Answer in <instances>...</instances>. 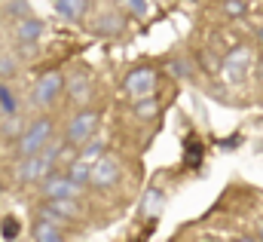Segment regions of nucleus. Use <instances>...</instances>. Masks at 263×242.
Segmentation results:
<instances>
[{"label":"nucleus","mask_w":263,"mask_h":242,"mask_svg":"<svg viewBox=\"0 0 263 242\" xmlns=\"http://www.w3.org/2000/svg\"><path fill=\"white\" fill-rule=\"evenodd\" d=\"M260 83H263V64H260Z\"/></svg>","instance_id":"b1692460"},{"label":"nucleus","mask_w":263,"mask_h":242,"mask_svg":"<svg viewBox=\"0 0 263 242\" xmlns=\"http://www.w3.org/2000/svg\"><path fill=\"white\" fill-rule=\"evenodd\" d=\"M92 135H98V114L95 111H80L65 129V141L70 147H83Z\"/></svg>","instance_id":"f03ea898"},{"label":"nucleus","mask_w":263,"mask_h":242,"mask_svg":"<svg viewBox=\"0 0 263 242\" xmlns=\"http://www.w3.org/2000/svg\"><path fill=\"white\" fill-rule=\"evenodd\" d=\"M67 175H70L73 181H77L80 187H83V184H89V175H92V163H86L83 157H77V160L70 163V169H67Z\"/></svg>","instance_id":"ddd939ff"},{"label":"nucleus","mask_w":263,"mask_h":242,"mask_svg":"<svg viewBox=\"0 0 263 242\" xmlns=\"http://www.w3.org/2000/svg\"><path fill=\"white\" fill-rule=\"evenodd\" d=\"M12 71H15L12 59H0V74H12Z\"/></svg>","instance_id":"4be33fe9"},{"label":"nucleus","mask_w":263,"mask_h":242,"mask_svg":"<svg viewBox=\"0 0 263 242\" xmlns=\"http://www.w3.org/2000/svg\"><path fill=\"white\" fill-rule=\"evenodd\" d=\"M251 61H254V53L248 49V46H239V49H233L227 59H223V80L227 83H233V86H239L245 77H248V71H251Z\"/></svg>","instance_id":"7ed1b4c3"},{"label":"nucleus","mask_w":263,"mask_h":242,"mask_svg":"<svg viewBox=\"0 0 263 242\" xmlns=\"http://www.w3.org/2000/svg\"><path fill=\"white\" fill-rule=\"evenodd\" d=\"M49 175V163L46 157H18V166H15V178L22 184H31V181H43Z\"/></svg>","instance_id":"0eeeda50"},{"label":"nucleus","mask_w":263,"mask_h":242,"mask_svg":"<svg viewBox=\"0 0 263 242\" xmlns=\"http://www.w3.org/2000/svg\"><path fill=\"white\" fill-rule=\"evenodd\" d=\"M101 153H104V138L92 135V138H89V141L83 144V153H80V157H83L86 163H95V160H98Z\"/></svg>","instance_id":"2eb2a0df"},{"label":"nucleus","mask_w":263,"mask_h":242,"mask_svg":"<svg viewBox=\"0 0 263 242\" xmlns=\"http://www.w3.org/2000/svg\"><path fill=\"white\" fill-rule=\"evenodd\" d=\"M15 129H18V123H15V120H9V123H6V135H18Z\"/></svg>","instance_id":"5701e85b"},{"label":"nucleus","mask_w":263,"mask_h":242,"mask_svg":"<svg viewBox=\"0 0 263 242\" xmlns=\"http://www.w3.org/2000/svg\"><path fill=\"white\" fill-rule=\"evenodd\" d=\"M129 6H132V12H138V15L147 12V3H144V0H129Z\"/></svg>","instance_id":"412c9836"},{"label":"nucleus","mask_w":263,"mask_h":242,"mask_svg":"<svg viewBox=\"0 0 263 242\" xmlns=\"http://www.w3.org/2000/svg\"><path fill=\"white\" fill-rule=\"evenodd\" d=\"M28 9H31V6H28L25 0H9V6H6V12H9L12 19H25V15H28Z\"/></svg>","instance_id":"aec40b11"},{"label":"nucleus","mask_w":263,"mask_h":242,"mask_svg":"<svg viewBox=\"0 0 263 242\" xmlns=\"http://www.w3.org/2000/svg\"><path fill=\"white\" fill-rule=\"evenodd\" d=\"M40 34H43V22H37V19H31V15L18 19V25H15V37H18V43H37Z\"/></svg>","instance_id":"9d476101"},{"label":"nucleus","mask_w":263,"mask_h":242,"mask_svg":"<svg viewBox=\"0 0 263 242\" xmlns=\"http://www.w3.org/2000/svg\"><path fill=\"white\" fill-rule=\"evenodd\" d=\"M0 111H3L6 117H12V114H15V101H12V92H9L3 83H0Z\"/></svg>","instance_id":"a211bd4d"},{"label":"nucleus","mask_w":263,"mask_h":242,"mask_svg":"<svg viewBox=\"0 0 263 242\" xmlns=\"http://www.w3.org/2000/svg\"><path fill=\"white\" fill-rule=\"evenodd\" d=\"M159 212H162V193L159 190H147V196H144V215L159 218Z\"/></svg>","instance_id":"dca6fc26"},{"label":"nucleus","mask_w":263,"mask_h":242,"mask_svg":"<svg viewBox=\"0 0 263 242\" xmlns=\"http://www.w3.org/2000/svg\"><path fill=\"white\" fill-rule=\"evenodd\" d=\"M120 181V166L110 160V157H98L92 163V175H89V184L95 187H117Z\"/></svg>","instance_id":"6e6552de"},{"label":"nucleus","mask_w":263,"mask_h":242,"mask_svg":"<svg viewBox=\"0 0 263 242\" xmlns=\"http://www.w3.org/2000/svg\"><path fill=\"white\" fill-rule=\"evenodd\" d=\"M260 40H263V34H260Z\"/></svg>","instance_id":"393cba45"},{"label":"nucleus","mask_w":263,"mask_h":242,"mask_svg":"<svg viewBox=\"0 0 263 242\" xmlns=\"http://www.w3.org/2000/svg\"><path fill=\"white\" fill-rule=\"evenodd\" d=\"M156 111H159V101H156L153 95L138 98V105H135V117H138V120H150V117H156Z\"/></svg>","instance_id":"4468645a"},{"label":"nucleus","mask_w":263,"mask_h":242,"mask_svg":"<svg viewBox=\"0 0 263 242\" xmlns=\"http://www.w3.org/2000/svg\"><path fill=\"white\" fill-rule=\"evenodd\" d=\"M49 138H52V120H49V117H40V120H34L22 135H18L15 150H18V157H34V153L46 150Z\"/></svg>","instance_id":"f257e3e1"},{"label":"nucleus","mask_w":263,"mask_h":242,"mask_svg":"<svg viewBox=\"0 0 263 242\" xmlns=\"http://www.w3.org/2000/svg\"><path fill=\"white\" fill-rule=\"evenodd\" d=\"M43 193H46V199H77V193H80V184L73 181L70 175H46L43 178Z\"/></svg>","instance_id":"423d86ee"},{"label":"nucleus","mask_w":263,"mask_h":242,"mask_svg":"<svg viewBox=\"0 0 263 242\" xmlns=\"http://www.w3.org/2000/svg\"><path fill=\"white\" fill-rule=\"evenodd\" d=\"M77 199H46V205H43V218H49V221H70V218H77Z\"/></svg>","instance_id":"1a4fd4ad"},{"label":"nucleus","mask_w":263,"mask_h":242,"mask_svg":"<svg viewBox=\"0 0 263 242\" xmlns=\"http://www.w3.org/2000/svg\"><path fill=\"white\" fill-rule=\"evenodd\" d=\"M31 236H34L37 242H62V239H65V233H62L59 221H49V218L37 221V224H34V230H31Z\"/></svg>","instance_id":"9b49d317"},{"label":"nucleus","mask_w":263,"mask_h":242,"mask_svg":"<svg viewBox=\"0 0 263 242\" xmlns=\"http://www.w3.org/2000/svg\"><path fill=\"white\" fill-rule=\"evenodd\" d=\"M62 92H65V77H62L59 71L43 74V77L37 80V86H34V98H37L40 108H52Z\"/></svg>","instance_id":"39448f33"},{"label":"nucleus","mask_w":263,"mask_h":242,"mask_svg":"<svg viewBox=\"0 0 263 242\" xmlns=\"http://www.w3.org/2000/svg\"><path fill=\"white\" fill-rule=\"evenodd\" d=\"M260 239H263V233H260Z\"/></svg>","instance_id":"a878e982"},{"label":"nucleus","mask_w":263,"mask_h":242,"mask_svg":"<svg viewBox=\"0 0 263 242\" xmlns=\"http://www.w3.org/2000/svg\"><path fill=\"white\" fill-rule=\"evenodd\" d=\"M0 236L3 239H15L18 236V221L15 218H3L0 221Z\"/></svg>","instance_id":"6ab92c4d"},{"label":"nucleus","mask_w":263,"mask_h":242,"mask_svg":"<svg viewBox=\"0 0 263 242\" xmlns=\"http://www.w3.org/2000/svg\"><path fill=\"white\" fill-rule=\"evenodd\" d=\"M245 9H248L245 0H223V15H227V19H239Z\"/></svg>","instance_id":"f3484780"},{"label":"nucleus","mask_w":263,"mask_h":242,"mask_svg":"<svg viewBox=\"0 0 263 242\" xmlns=\"http://www.w3.org/2000/svg\"><path fill=\"white\" fill-rule=\"evenodd\" d=\"M52 9L65 22H80L86 15V0H52Z\"/></svg>","instance_id":"f8f14e48"},{"label":"nucleus","mask_w":263,"mask_h":242,"mask_svg":"<svg viewBox=\"0 0 263 242\" xmlns=\"http://www.w3.org/2000/svg\"><path fill=\"white\" fill-rule=\"evenodd\" d=\"M156 71L153 67H138V71H132L129 77H126V83H123V89H126V95L129 98H147V95H153L156 92Z\"/></svg>","instance_id":"20e7f679"}]
</instances>
